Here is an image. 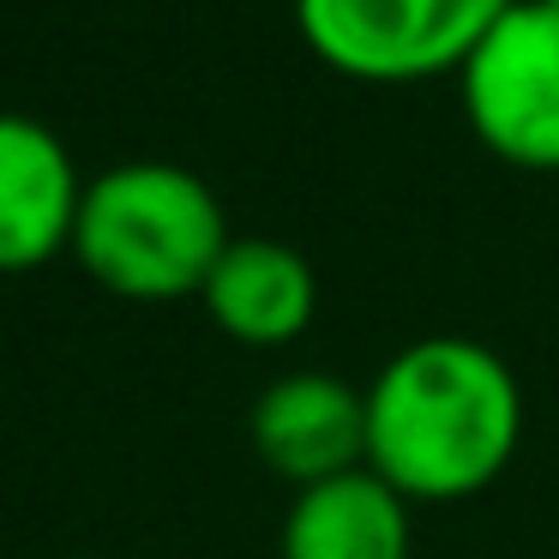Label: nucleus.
Instances as JSON below:
<instances>
[{"mask_svg":"<svg viewBox=\"0 0 559 559\" xmlns=\"http://www.w3.org/2000/svg\"><path fill=\"white\" fill-rule=\"evenodd\" d=\"M367 469L409 506H463L523 445V385L481 337H415L367 379Z\"/></svg>","mask_w":559,"mask_h":559,"instance_id":"f257e3e1","label":"nucleus"},{"mask_svg":"<svg viewBox=\"0 0 559 559\" xmlns=\"http://www.w3.org/2000/svg\"><path fill=\"white\" fill-rule=\"evenodd\" d=\"M229 211L187 163L133 157L91 175L73 223V259L121 301H187L229 247Z\"/></svg>","mask_w":559,"mask_h":559,"instance_id":"f03ea898","label":"nucleus"},{"mask_svg":"<svg viewBox=\"0 0 559 559\" xmlns=\"http://www.w3.org/2000/svg\"><path fill=\"white\" fill-rule=\"evenodd\" d=\"M307 55L349 85H427L463 67L511 0H289Z\"/></svg>","mask_w":559,"mask_h":559,"instance_id":"7ed1b4c3","label":"nucleus"},{"mask_svg":"<svg viewBox=\"0 0 559 559\" xmlns=\"http://www.w3.org/2000/svg\"><path fill=\"white\" fill-rule=\"evenodd\" d=\"M451 79L463 127L487 157L559 175V7L511 0Z\"/></svg>","mask_w":559,"mask_h":559,"instance_id":"20e7f679","label":"nucleus"},{"mask_svg":"<svg viewBox=\"0 0 559 559\" xmlns=\"http://www.w3.org/2000/svg\"><path fill=\"white\" fill-rule=\"evenodd\" d=\"M247 433L259 463L289 487L331 481L367 463V391L325 367H295L253 397Z\"/></svg>","mask_w":559,"mask_h":559,"instance_id":"39448f33","label":"nucleus"},{"mask_svg":"<svg viewBox=\"0 0 559 559\" xmlns=\"http://www.w3.org/2000/svg\"><path fill=\"white\" fill-rule=\"evenodd\" d=\"M79 199L85 175L67 139L37 115L0 109V277H25L73 253Z\"/></svg>","mask_w":559,"mask_h":559,"instance_id":"423d86ee","label":"nucleus"},{"mask_svg":"<svg viewBox=\"0 0 559 559\" xmlns=\"http://www.w3.org/2000/svg\"><path fill=\"white\" fill-rule=\"evenodd\" d=\"M205 319L241 349H289L319 319V271L301 247L271 235H235L199 289Z\"/></svg>","mask_w":559,"mask_h":559,"instance_id":"0eeeda50","label":"nucleus"},{"mask_svg":"<svg viewBox=\"0 0 559 559\" xmlns=\"http://www.w3.org/2000/svg\"><path fill=\"white\" fill-rule=\"evenodd\" d=\"M415 506L361 463L331 481L295 487L277 530V559H409Z\"/></svg>","mask_w":559,"mask_h":559,"instance_id":"6e6552de","label":"nucleus"},{"mask_svg":"<svg viewBox=\"0 0 559 559\" xmlns=\"http://www.w3.org/2000/svg\"><path fill=\"white\" fill-rule=\"evenodd\" d=\"M79 559H97V554H79Z\"/></svg>","mask_w":559,"mask_h":559,"instance_id":"1a4fd4ad","label":"nucleus"},{"mask_svg":"<svg viewBox=\"0 0 559 559\" xmlns=\"http://www.w3.org/2000/svg\"><path fill=\"white\" fill-rule=\"evenodd\" d=\"M547 7H559V0H547Z\"/></svg>","mask_w":559,"mask_h":559,"instance_id":"9d476101","label":"nucleus"}]
</instances>
